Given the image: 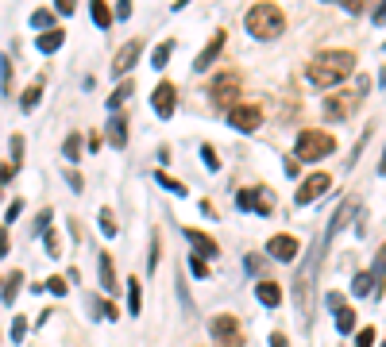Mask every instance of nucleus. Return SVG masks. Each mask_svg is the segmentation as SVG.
I'll list each match as a JSON object with an SVG mask.
<instances>
[{
  "mask_svg": "<svg viewBox=\"0 0 386 347\" xmlns=\"http://www.w3.org/2000/svg\"><path fill=\"white\" fill-rule=\"evenodd\" d=\"M54 12H59V16H70L73 4H70V0H59V4H54Z\"/></svg>",
  "mask_w": 386,
  "mask_h": 347,
  "instance_id": "46",
  "label": "nucleus"
},
{
  "mask_svg": "<svg viewBox=\"0 0 386 347\" xmlns=\"http://www.w3.org/2000/svg\"><path fill=\"white\" fill-rule=\"evenodd\" d=\"M139 54H143V43H139V39H131V43H124L116 51V58H112V73H116V78H124V73L131 70V66L139 62Z\"/></svg>",
  "mask_w": 386,
  "mask_h": 347,
  "instance_id": "9",
  "label": "nucleus"
},
{
  "mask_svg": "<svg viewBox=\"0 0 386 347\" xmlns=\"http://www.w3.org/2000/svg\"><path fill=\"white\" fill-rule=\"evenodd\" d=\"M209 332H212V340H220V336H232V332H240V320H236L232 312H220V317H212Z\"/></svg>",
  "mask_w": 386,
  "mask_h": 347,
  "instance_id": "15",
  "label": "nucleus"
},
{
  "mask_svg": "<svg viewBox=\"0 0 386 347\" xmlns=\"http://www.w3.org/2000/svg\"><path fill=\"white\" fill-rule=\"evenodd\" d=\"M356 104H359L356 93H332V97H325V116L328 120H344V116H351Z\"/></svg>",
  "mask_w": 386,
  "mask_h": 347,
  "instance_id": "10",
  "label": "nucleus"
},
{
  "mask_svg": "<svg viewBox=\"0 0 386 347\" xmlns=\"http://www.w3.org/2000/svg\"><path fill=\"white\" fill-rule=\"evenodd\" d=\"M382 255H386V247H382Z\"/></svg>",
  "mask_w": 386,
  "mask_h": 347,
  "instance_id": "52",
  "label": "nucleus"
},
{
  "mask_svg": "<svg viewBox=\"0 0 386 347\" xmlns=\"http://www.w3.org/2000/svg\"><path fill=\"white\" fill-rule=\"evenodd\" d=\"M186 239H190L197 251H201V259H212V255L220 251V247H217V239H212V236H205V231H197V228H186Z\"/></svg>",
  "mask_w": 386,
  "mask_h": 347,
  "instance_id": "13",
  "label": "nucleus"
},
{
  "mask_svg": "<svg viewBox=\"0 0 386 347\" xmlns=\"http://www.w3.org/2000/svg\"><path fill=\"white\" fill-rule=\"evenodd\" d=\"M47 289H51L54 297H66V289H70V278H62V274H54V278H47L43 282Z\"/></svg>",
  "mask_w": 386,
  "mask_h": 347,
  "instance_id": "33",
  "label": "nucleus"
},
{
  "mask_svg": "<svg viewBox=\"0 0 386 347\" xmlns=\"http://www.w3.org/2000/svg\"><path fill=\"white\" fill-rule=\"evenodd\" d=\"M109 147H116V151L128 147V120L124 116H109Z\"/></svg>",
  "mask_w": 386,
  "mask_h": 347,
  "instance_id": "14",
  "label": "nucleus"
},
{
  "mask_svg": "<svg viewBox=\"0 0 386 347\" xmlns=\"http://www.w3.org/2000/svg\"><path fill=\"white\" fill-rule=\"evenodd\" d=\"M66 181H70L73 193H81V189H85V181H81V174H78V170H66Z\"/></svg>",
  "mask_w": 386,
  "mask_h": 347,
  "instance_id": "41",
  "label": "nucleus"
},
{
  "mask_svg": "<svg viewBox=\"0 0 386 347\" xmlns=\"http://www.w3.org/2000/svg\"><path fill=\"white\" fill-rule=\"evenodd\" d=\"M81 147H85V139H81L78 131H73V135H66V143H62V154H66V159H70V162H78V159H81Z\"/></svg>",
  "mask_w": 386,
  "mask_h": 347,
  "instance_id": "24",
  "label": "nucleus"
},
{
  "mask_svg": "<svg viewBox=\"0 0 386 347\" xmlns=\"http://www.w3.org/2000/svg\"><path fill=\"white\" fill-rule=\"evenodd\" d=\"M220 51H224V31H217V35L209 39V47H205V51L193 58V70H197V73H205L212 62H217V54H220Z\"/></svg>",
  "mask_w": 386,
  "mask_h": 347,
  "instance_id": "12",
  "label": "nucleus"
},
{
  "mask_svg": "<svg viewBox=\"0 0 386 347\" xmlns=\"http://www.w3.org/2000/svg\"><path fill=\"white\" fill-rule=\"evenodd\" d=\"M255 297H259L263 305H267V309H275V305L282 301V289H278L275 282H267V278H263V282L255 286Z\"/></svg>",
  "mask_w": 386,
  "mask_h": 347,
  "instance_id": "17",
  "label": "nucleus"
},
{
  "mask_svg": "<svg viewBox=\"0 0 386 347\" xmlns=\"http://www.w3.org/2000/svg\"><path fill=\"white\" fill-rule=\"evenodd\" d=\"M97 267H101V286L112 293V289H116V267H112V259H109V255H101V262H97Z\"/></svg>",
  "mask_w": 386,
  "mask_h": 347,
  "instance_id": "23",
  "label": "nucleus"
},
{
  "mask_svg": "<svg viewBox=\"0 0 386 347\" xmlns=\"http://www.w3.org/2000/svg\"><path fill=\"white\" fill-rule=\"evenodd\" d=\"M170 54H174V43H170V39H167V43H159V47H155V54H151V66H155V70H167Z\"/></svg>",
  "mask_w": 386,
  "mask_h": 347,
  "instance_id": "25",
  "label": "nucleus"
},
{
  "mask_svg": "<svg viewBox=\"0 0 386 347\" xmlns=\"http://www.w3.org/2000/svg\"><path fill=\"white\" fill-rule=\"evenodd\" d=\"M89 309H93V317L97 320H116V309H112V301H101V297H93V301H89Z\"/></svg>",
  "mask_w": 386,
  "mask_h": 347,
  "instance_id": "27",
  "label": "nucleus"
},
{
  "mask_svg": "<svg viewBox=\"0 0 386 347\" xmlns=\"http://www.w3.org/2000/svg\"><path fill=\"white\" fill-rule=\"evenodd\" d=\"M228 123H232L236 131H243V135H251V131H259L263 112L255 104H232V109H228Z\"/></svg>",
  "mask_w": 386,
  "mask_h": 347,
  "instance_id": "5",
  "label": "nucleus"
},
{
  "mask_svg": "<svg viewBox=\"0 0 386 347\" xmlns=\"http://www.w3.org/2000/svg\"><path fill=\"white\" fill-rule=\"evenodd\" d=\"M325 305H328V309H336V312H340V309H344V297H340V293H325Z\"/></svg>",
  "mask_w": 386,
  "mask_h": 347,
  "instance_id": "43",
  "label": "nucleus"
},
{
  "mask_svg": "<svg viewBox=\"0 0 386 347\" xmlns=\"http://www.w3.org/2000/svg\"><path fill=\"white\" fill-rule=\"evenodd\" d=\"M8 178H12V166H0V185H4Z\"/></svg>",
  "mask_w": 386,
  "mask_h": 347,
  "instance_id": "49",
  "label": "nucleus"
},
{
  "mask_svg": "<svg viewBox=\"0 0 386 347\" xmlns=\"http://www.w3.org/2000/svg\"><path fill=\"white\" fill-rule=\"evenodd\" d=\"M201 154H205V166L209 170H220V159H217V147L212 143H201Z\"/></svg>",
  "mask_w": 386,
  "mask_h": 347,
  "instance_id": "37",
  "label": "nucleus"
},
{
  "mask_svg": "<svg viewBox=\"0 0 386 347\" xmlns=\"http://www.w3.org/2000/svg\"><path fill=\"white\" fill-rule=\"evenodd\" d=\"M217 347H243V336L240 332H232V336H220Z\"/></svg>",
  "mask_w": 386,
  "mask_h": 347,
  "instance_id": "42",
  "label": "nucleus"
},
{
  "mask_svg": "<svg viewBox=\"0 0 386 347\" xmlns=\"http://www.w3.org/2000/svg\"><path fill=\"white\" fill-rule=\"evenodd\" d=\"M190 270H193V278H201V282L209 278V262H205L201 255H190Z\"/></svg>",
  "mask_w": 386,
  "mask_h": 347,
  "instance_id": "35",
  "label": "nucleus"
},
{
  "mask_svg": "<svg viewBox=\"0 0 386 347\" xmlns=\"http://www.w3.org/2000/svg\"><path fill=\"white\" fill-rule=\"evenodd\" d=\"M97 220H101V231H104V236H116V231H120V224H116V217H112V209H101V217H97Z\"/></svg>",
  "mask_w": 386,
  "mask_h": 347,
  "instance_id": "31",
  "label": "nucleus"
},
{
  "mask_svg": "<svg viewBox=\"0 0 386 347\" xmlns=\"http://www.w3.org/2000/svg\"><path fill=\"white\" fill-rule=\"evenodd\" d=\"M351 289H356V297L375 293V278H371V274H356V282H351Z\"/></svg>",
  "mask_w": 386,
  "mask_h": 347,
  "instance_id": "32",
  "label": "nucleus"
},
{
  "mask_svg": "<svg viewBox=\"0 0 386 347\" xmlns=\"http://www.w3.org/2000/svg\"><path fill=\"white\" fill-rule=\"evenodd\" d=\"M155 181H159L162 189H170V193H174V197H186V185H182V181H174V178H170V174H155Z\"/></svg>",
  "mask_w": 386,
  "mask_h": 347,
  "instance_id": "30",
  "label": "nucleus"
},
{
  "mask_svg": "<svg viewBox=\"0 0 386 347\" xmlns=\"http://www.w3.org/2000/svg\"><path fill=\"white\" fill-rule=\"evenodd\" d=\"M243 23H248V31L255 39H278L286 31V12L278 4H255Z\"/></svg>",
  "mask_w": 386,
  "mask_h": 347,
  "instance_id": "2",
  "label": "nucleus"
},
{
  "mask_svg": "<svg viewBox=\"0 0 386 347\" xmlns=\"http://www.w3.org/2000/svg\"><path fill=\"white\" fill-rule=\"evenodd\" d=\"M236 205H240V209H251V212H259V217H267V212L275 209V201H270L267 193H259V189H240V197H236Z\"/></svg>",
  "mask_w": 386,
  "mask_h": 347,
  "instance_id": "11",
  "label": "nucleus"
},
{
  "mask_svg": "<svg viewBox=\"0 0 386 347\" xmlns=\"http://www.w3.org/2000/svg\"><path fill=\"white\" fill-rule=\"evenodd\" d=\"M375 23H386V8H375Z\"/></svg>",
  "mask_w": 386,
  "mask_h": 347,
  "instance_id": "50",
  "label": "nucleus"
},
{
  "mask_svg": "<svg viewBox=\"0 0 386 347\" xmlns=\"http://www.w3.org/2000/svg\"><path fill=\"white\" fill-rule=\"evenodd\" d=\"M236 93H240V78H236L232 70H224V73H220L217 81H212V89H209V97H212V101H217V104H228V101H232Z\"/></svg>",
  "mask_w": 386,
  "mask_h": 347,
  "instance_id": "8",
  "label": "nucleus"
},
{
  "mask_svg": "<svg viewBox=\"0 0 386 347\" xmlns=\"http://www.w3.org/2000/svg\"><path fill=\"white\" fill-rule=\"evenodd\" d=\"M0 89L12 97V58L8 54H0Z\"/></svg>",
  "mask_w": 386,
  "mask_h": 347,
  "instance_id": "28",
  "label": "nucleus"
},
{
  "mask_svg": "<svg viewBox=\"0 0 386 347\" xmlns=\"http://www.w3.org/2000/svg\"><path fill=\"white\" fill-rule=\"evenodd\" d=\"M128 16H131V4H128V0H120V4H116V20H128Z\"/></svg>",
  "mask_w": 386,
  "mask_h": 347,
  "instance_id": "45",
  "label": "nucleus"
},
{
  "mask_svg": "<svg viewBox=\"0 0 386 347\" xmlns=\"http://www.w3.org/2000/svg\"><path fill=\"white\" fill-rule=\"evenodd\" d=\"M267 251H270V259H278V262H294L301 255V243L294 236H286V231H278V236L267 239Z\"/></svg>",
  "mask_w": 386,
  "mask_h": 347,
  "instance_id": "7",
  "label": "nucleus"
},
{
  "mask_svg": "<svg viewBox=\"0 0 386 347\" xmlns=\"http://www.w3.org/2000/svg\"><path fill=\"white\" fill-rule=\"evenodd\" d=\"M356 70V54L351 51H325L317 54L313 62H309V81H313L317 89H332L336 81H344L348 73Z\"/></svg>",
  "mask_w": 386,
  "mask_h": 347,
  "instance_id": "1",
  "label": "nucleus"
},
{
  "mask_svg": "<svg viewBox=\"0 0 386 347\" xmlns=\"http://www.w3.org/2000/svg\"><path fill=\"white\" fill-rule=\"evenodd\" d=\"M8 255V228H0V259Z\"/></svg>",
  "mask_w": 386,
  "mask_h": 347,
  "instance_id": "47",
  "label": "nucleus"
},
{
  "mask_svg": "<svg viewBox=\"0 0 386 347\" xmlns=\"http://www.w3.org/2000/svg\"><path fill=\"white\" fill-rule=\"evenodd\" d=\"M20 289H23V274L16 270V274H8V278H4V286H0V297H4V305H16Z\"/></svg>",
  "mask_w": 386,
  "mask_h": 347,
  "instance_id": "18",
  "label": "nucleus"
},
{
  "mask_svg": "<svg viewBox=\"0 0 386 347\" xmlns=\"http://www.w3.org/2000/svg\"><path fill=\"white\" fill-rule=\"evenodd\" d=\"M270 347H290V343H286L282 332H275V336H270Z\"/></svg>",
  "mask_w": 386,
  "mask_h": 347,
  "instance_id": "48",
  "label": "nucleus"
},
{
  "mask_svg": "<svg viewBox=\"0 0 386 347\" xmlns=\"http://www.w3.org/2000/svg\"><path fill=\"white\" fill-rule=\"evenodd\" d=\"M336 332H340V336L356 332V312H351V309H340V312H336Z\"/></svg>",
  "mask_w": 386,
  "mask_h": 347,
  "instance_id": "26",
  "label": "nucleus"
},
{
  "mask_svg": "<svg viewBox=\"0 0 386 347\" xmlns=\"http://www.w3.org/2000/svg\"><path fill=\"white\" fill-rule=\"evenodd\" d=\"M89 16H93V23L101 31H109L112 20H116V12H109V4H101V0H93V4H89Z\"/></svg>",
  "mask_w": 386,
  "mask_h": 347,
  "instance_id": "19",
  "label": "nucleus"
},
{
  "mask_svg": "<svg viewBox=\"0 0 386 347\" xmlns=\"http://www.w3.org/2000/svg\"><path fill=\"white\" fill-rule=\"evenodd\" d=\"M332 151H336V139L328 135V131L306 128V131L298 135V162H321V159H328Z\"/></svg>",
  "mask_w": 386,
  "mask_h": 347,
  "instance_id": "3",
  "label": "nucleus"
},
{
  "mask_svg": "<svg viewBox=\"0 0 386 347\" xmlns=\"http://www.w3.org/2000/svg\"><path fill=\"white\" fill-rule=\"evenodd\" d=\"M379 174H382V178H386V159H382V162H379Z\"/></svg>",
  "mask_w": 386,
  "mask_h": 347,
  "instance_id": "51",
  "label": "nucleus"
},
{
  "mask_svg": "<svg viewBox=\"0 0 386 347\" xmlns=\"http://www.w3.org/2000/svg\"><path fill=\"white\" fill-rule=\"evenodd\" d=\"M356 347H375V328H359Z\"/></svg>",
  "mask_w": 386,
  "mask_h": 347,
  "instance_id": "39",
  "label": "nucleus"
},
{
  "mask_svg": "<svg viewBox=\"0 0 386 347\" xmlns=\"http://www.w3.org/2000/svg\"><path fill=\"white\" fill-rule=\"evenodd\" d=\"M62 43H66V31H62V28H54V31H43V35L35 39V47H39V51H43V54H54V51H59Z\"/></svg>",
  "mask_w": 386,
  "mask_h": 347,
  "instance_id": "16",
  "label": "nucleus"
},
{
  "mask_svg": "<svg viewBox=\"0 0 386 347\" xmlns=\"http://www.w3.org/2000/svg\"><path fill=\"white\" fill-rule=\"evenodd\" d=\"M23 336H28V320H23V317H16V320H12V340L20 343Z\"/></svg>",
  "mask_w": 386,
  "mask_h": 347,
  "instance_id": "40",
  "label": "nucleus"
},
{
  "mask_svg": "<svg viewBox=\"0 0 386 347\" xmlns=\"http://www.w3.org/2000/svg\"><path fill=\"white\" fill-rule=\"evenodd\" d=\"M328 189H332V178H328L325 170H321V174H309V178L301 181V189L294 193V201H298V205H309V201H317V197H325Z\"/></svg>",
  "mask_w": 386,
  "mask_h": 347,
  "instance_id": "6",
  "label": "nucleus"
},
{
  "mask_svg": "<svg viewBox=\"0 0 386 347\" xmlns=\"http://www.w3.org/2000/svg\"><path fill=\"white\" fill-rule=\"evenodd\" d=\"M159 255H162V239H159V231H155L151 236V255H147V270L159 267Z\"/></svg>",
  "mask_w": 386,
  "mask_h": 347,
  "instance_id": "34",
  "label": "nucleus"
},
{
  "mask_svg": "<svg viewBox=\"0 0 386 347\" xmlns=\"http://www.w3.org/2000/svg\"><path fill=\"white\" fill-rule=\"evenodd\" d=\"M151 109H155V116H159V120H170V116H174V109H178V89H174V81H159V85H155Z\"/></svg>",
  "mask_w": 386,
  "mask_h": 347,
  "instance_id": "4",
  "label": "nucleus"
},
{
  "mask_svg": "<svg viewBox=\"0 0 386 347\" xmlns=\"http://www.w3.org/2000/svg\"><path fill=\"white\" fill-rule=\"evenodd\" d=\"M43 243H47V255H54V259H59V255H62V243H59V236H54L51 228L43 231Z\"/></svg>",
  "mask_w": 386,
  "mask_h": 347,
  "instance_id": "36",
  "label": "nucleus"
},
{
  "mask_svg": "<svg viewBox=\"0 0 386 347\" xmlns=\"http://www.w3.org/2000/svg\"><path fill=\"white\" fill-rule=\"evenodd\" d=\"M8 147H12V166L20 170V162H23V135H12V143H8Z\"/></svg>",
  "mask_w": 386,
  "mask_h": 347,
  "instance_id": "38",
  "label": "nucleus"
},
{
  "mask_svg": "<svg viewBox=\"0 0 386 347\" xmlns=\"http://www.w3.org/2000/svg\"><path fill=\"white\" fill-rule=\"evenodd\" d=\"M139 309H143V289H139V278H128V312L139 317Z\"/></svg>",
  "mask_w": 386,
  "mask_h": 347,
  "instance_id": "22",
  "label": "nucleus"
},
{
  "mask_svg": "<svg viewBox=\"0 0 386 347\" xmlns=\"http://www.w3.org/2000/svg\"><path fill=\"white\" fill-rule=\"evenodd\" d=\"M31 28H35L39 35H43V31H54V12L51 8H35V12H31Z\"/></svg>",
  "mask_w": 386,
  "mask_h": 347,
  "instance_id": "21",
  "label": "nucleus"
},
{
  "mask_svg": "<svg viewBox=\"0 0 386 347\" xmlns=\"http://www.w3.org/2000/svg\"><path fill=\"white\" fill-rule=\"evenodd\" d=\"M20 212H23V201H20V197H16V201L8 205V220H20Z\"/></svg>",
  "mask_w": 386,
  "mask_h": 347,
  "instance_id": "44",
  "label": "nucleus"
},
{
  "mask_svg": "<svg viewBox=\"0 0 386 347\" xmlns=\"http://www.w3.org/2000/svg\"><path fill=\"white\" fill-rule=\"evenodd\" d=\"M128 97H131V81H120V85H116V93L109 97V109H112V116H116V109L128 101Z\"/></svg>",
  "mask_w": 386,
  "mask_h": 347,
  "instance_id": "29",
  "label": "nucleus"
},
{
  "mask_svg": "<svg viewBox=\"0 0 386 347\" xmlns=\"http://www.w3.org/2000/svg\"><path fill=\"white\" fill-rule=\"evenodd\" d=\"M39 97H43V78H35L28 89H23V97H20V109H23V112H31V109L39 104Z\"/></svg>",
  "mask_w": 386,
  "mask_h": 347,
  "instance_id": "20",
  "label": "nucleus"
}]
</instances>
